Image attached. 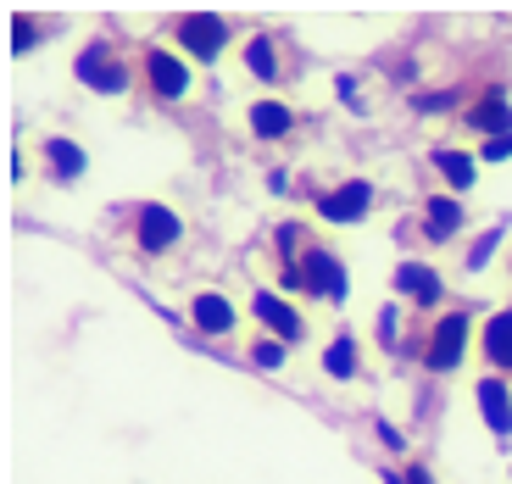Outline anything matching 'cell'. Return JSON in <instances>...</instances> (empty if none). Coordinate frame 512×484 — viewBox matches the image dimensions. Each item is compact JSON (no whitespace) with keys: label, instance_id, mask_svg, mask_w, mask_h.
<instances>
[{"label":"cell","instance_id":"cell-1","mask_svg":"<svg viewBox=\"0 0 512 484\" xmlns=\"http://www.w3.org/2000/svg\"><path fill=\"white\" fill-rule=\"evenodd\" d=\"M279 290L301 295V301H318V306H346L351 268H346V256H340V251L312 245L301 262H284V268H279Z\"/></svg>","mask_w":512,"mask_h":484},{"label":"cell","instance_id":"cell-2","mask_svg":"<svg viewBox=\"0 0 512 484\" xmlns=\"http://www.w3.org/2000/svg\"><path fill=\"white\" fill-rule=\"evenodd\" d=\"M423 368L429 373H457L468 357H479V323L468 306H451V312H440L435 323H429V334H423Z\"/></svg>","mask_w":512,"mask_h":484},{"label":"cell","instance_id":"cell-3","mask_svg":"<svg viewBox=\"0 0 512 484\" xmlns=\"http://www.w3.org/2000/svg\"><path fill=\"white\" fill-rule=\"evenodd\" d=\"M73 78H78V84H84L90 95H101V101H123V95L140 84L134 62L117 51L112 39H90V45L73 56Z\"/></svg>","mask_w":512,"mask_h":484},{"label":"cell","instance_id":"cell-4","mask_svg":"<svg viewBox=\"0 0 512 484\" xmlns=\"http://www.w3.org/2000/svg\"><path fill=\"white\" fill-rule=\"evenodd\" d=\"M167 34H173V51L190 56V62H218L234 45L229 17H218V12H179L167 23Z\"/></svg>","mask_w":512,"mask_h":484},{"label":"cell","instance_id":"cell-5","mask_svg":"<svg viewBox=\"0 0 512 484\" xmlns=\"http://www.w3.org/2000/svg\"><path fill=\"white\" fill-rule=\"evenodd\" d=\"M140 84L151 90V101L179 106V101H190V90H195V62L179 56L173 45H151V51L140 56Z\"/></svg>","mask_w":512,"mask_h":484},{"label":"cell","instance_id":"cell-6","mask_svg":"<svg viewBox=\"0 0 512 484\" xmlns=\"http://www.w3.org/2000/svg\"><path fill=\"white\" fill-rule=\"evenodd\" d=\"M184 240V212L167 201H140L134 217H128V245L140 256H167Z\"/></svg>","mask_w":512,"mask_h":484},{"label":"cell","instance_id":"cell-7","mask_svg":"<svg viewBox=\"0 0 512 484\" xmlns=\"http://www.w3.org/2000/svg\"><path fill=\"white\" fill-rule=\"evenodd\" d=\"M245 312H251L256 334H273V340H284L290 351L312 334V318H307V312H301V306H295L284 290H251Z\"/></svg>","mask_w":512,"mask_h":484},{"label":"cell","instance_id":"cell-8","mask_svg":"<svg viewBox=\"0 0 512 484\" xmlns=\"http://www.w3.org/2000/svg\"><path fill=\"white\" fill-rule=\"evenodd\" d=\"M312 212H318L329 229H357L373 212V184L368 179H340L334 190H323L318 201H312Z\"/></svg>","mask_w":512,"mask_h":484},{"label":"cell","instance_id":"cell-9","mask_svg":"<svg viewBox=\"0 0 512 484\" xmlns=\"http://www.w3.org/2000/svg\"><path fill=\"white\" fill-rule=\"evenodd\" d=\"M190 323H195V334H206V340H234L240 334V301L234 295H223V290H195L190 301Z\"/></svg>","mask_w":512,"mask_h":484},{"label":"cell","instance_id":"cell-10","mask_svg":"<svg viewBox=\"0 0 512 484\" xmlns=\"http://www.w3.org/2000/svg\"><path fill=\"white\" fill-rule=\"evenodd\" d=\"M474 407H479V418H485L490 440L512 446V379H501V373H479L474 379Z\"/></svg>","mask_w":512,"mask_h":484},{"label":"cell","instance_id":"cell-11","mask_svg":"<svg viewBox=\"0 0 512 484\" xmlns=\"http://www.w3.org/2000/svg\"><path fill=\"white\" fill-rule=\"evenodd\" d=\"M390 290H396L401 301L423 306V312H440V301H446V273L429 268V262H396Z\"/></svg>","mask_w":512,"mask_h":484},{"label":"cell","instance_id":"cell-12","mask_svg":"<svg viewBox=\"0 0 512 484\" xmlns=\"http://www.w3.org/2000/svg\"><path fill=\"white\" fill-rule=\"evenodd\" d=\"M418 229H423V240L429 245H451V240H462V229H468V206H462V195H429L423 201V212H418Z\"/></svg>","mask_w":512,"mask_h":484},{"label":"cell","instance_id":"cell-13","mask_svg":"<svg viewBox=\"0 0 512 484\" xmlns=\"http://www.w3.org/2000/svg\"><path fill=\"white\" fill-rule=\"evenodd\" d=\"M318 368H323V379L351 384V379L368 373V351H362V340L351 329H340V334H329V345L318 351Z\"/></svg>","mask_w":512,"mask_h":484},{"label":"cell","instance_id":"cell-14","mask_svg":"<svg viewBox=\"0 0 512 484\" xmlns=\"http://www.w3.org/2000/svg\"><path fill=\"white\" fill-rule=\"evenodd\" d=\"M39 162H45V173H51L56 184H78L90 173V151L78 140H67V134H45V140H39Z\"/></svg>","mask_w":512,"mask_h":484},{"label":"cell","instance_id":"cell-15","mask_svg":"<svg viewBox=\"0 0 512 484\" xmlns=\"http://www.w3.org/2000/svg\"><path fill=\"white\" fill-rule=\"evenodd\" d=\"M462 123H468V134H474L479 145L512 134V101H507V90H485L474 106H468V112H462Z\"/></svg>","mask_w":512,"mask_h":484},{"label":"cell","instance_id":"cell-16","mask_svg":"<svg viewBox=\"0 0 512 484\" xmlns=\"http://www.w3.org/2000/svg\"><path fill=\"white\" fill-rule=\"evenodd\" d=\"M479 357H485V373L512 379V306H501L479 323Z\"/></svg>","mask_w":512,"mask_h":484},{"label":"cell","instance_id":"cell-17","mask_svg":"<svg viewBox=\"0 0 512 484\" xmlns=\"http://www.w3.org/2000/svg\"><path fill=\"white\" fill-rule=\"evenodd\" d=\"M245 128H251V140L262 145H279L295 134V106L273 101V95H256L251 106H245Z\"/></svg>","mask_w":512,"mask_h":484},{"label":"cell","instance_id":"cell-18","mask_svg":"<svg viewBox=\"0 0 512 484\" xmlns=\"http://www.w3.org/2000/svg\"><path fill=\"white\" fill-rule=\"evenodd\" d=\"M240 62L256 84H284V62H279V34H245Z\"/></svg>","mask_w":512,"mask_h":484},{"label":"cell","instance_id":"cell-19","mask_svg":"<svg viewBox=\"0 0 512 484\" xmlns=\"http://www.w3.org/2000/svg\"><path fill=\"white\" fill-rule=\"evenodd\" d=\"M429 162H435V173L446 179V190H451V195H468V190L479 184V151H457V145H440V151L429 156Z\"/></svg>","mask_w":512,"mask_h":484},{"label":"cell","instance_id":"cell-20","mask_svg":"<svg viewBox=\"0 0 512 484\" xmlns=\"http://www.w3.org/2000/svg\"><path fill=\"white\" fill-rule=\"evenodd\" d=\"M501 240H507V229H501V223H496V229H485V234H479L474 245H468V256H462V268H468V273H485L490 262H496Z\"/></svg>","mask_w":512,"mask_h":484},{"label":"cell","instance_id":"cell-21","mask_svg":"<svg viewBox=\"0 0 512 484\" xmlns=\"http://www.w3.org/2000/svg\"><path fill=\"white\" fill-rule=\"evenodd\" d=\"M251 362H256L262 373H279L284 362H290V345L273 340V334H256V340H251Z\"/></svg>","mask_w":512,"mask_h":484},{"label":"cell","instance_id":"cell-22","mask_svg":"<svg viewBox=\"0 0 512 484\" xmlns=\"http://www.w3.org/2000/svg\"><path fill=\"white\" fill-rule=\"evenodd\" d=\"M45 39H51V34H45V23H34L28 12L12 17V56H28L34 45H45Z\"/></svg>","mask_w":512,"mask_h":484},{"label":"cell","instance_id":"cell-23","mask_svg":"<svg viewBox=\"0 0 512 484\" xmlns=\"http://www.w3.org/2000/svg\"><path fill=\"white\" fill-rule=\"evenodd\" d=\"M396 334H401V306L390 301V306H379V340H384V351H396Z\"/></svg>","mask_w":512,"mask_h":484},{"label":"cell","instance_id":"cell-24","mask_svg":"<svg viewBox=\"0 0 512 484\" xmlns=\"http://www.w3.org/2000/svg\"><path fill=\"white\" fill-rule=\"evenodd\" d=\"M496 162H512V134H501V140H485V145H479V167H496Z\"/></svg>","mask_w":512,"mask_h":484},{"label":"cell","instance_id":"cell-25","mask_svg":"<svg viewBox=\"0 0 512 484\" xmlns=\"http://www.w3.org/2000/svg\"><path fill=\"white\" fill-rule=\"evenodd\" d=\"M379 440H384V446H390V451H396V457H401V451H407V434H401L396 423H379Z\"/></svg>","mask_w":512,"mask_h":484},{"label":"cell","instance_id":"cell-26","mask_svg":"<svg viewBox=\"0 0 512 484\" xmlns=\"http://www.w3.org/2000/svg\"><path fill=\"white\" fill-rule=\"evenodd\" d=\"M401 479H407V484H440L435 473L423 468V462H412V468H401Z\"/></svg>","mask_w":512,"mask_h":484},{"label":"cell","instance_id":"cell-27","mask_svg":"<svg viewBox=\"0 0 512 484\" xmlns=\"http://www.w3.org/2000/svg\"><path fill=\"white\" fill-rule=\"evenodd\" d=\"M379 479H384V484H407V479H401V468H384Z\"/></svg>","mask_w":512,"mask_h":484}]
</instances>
